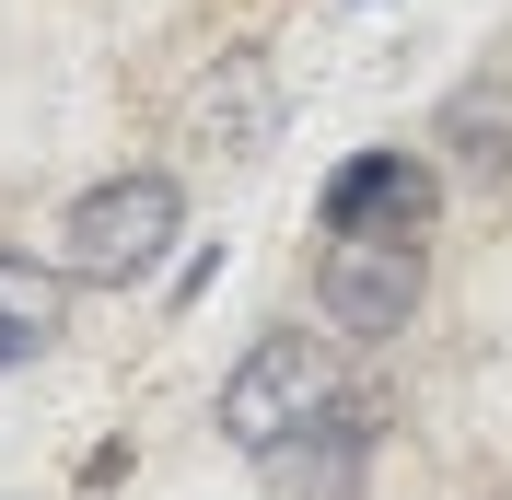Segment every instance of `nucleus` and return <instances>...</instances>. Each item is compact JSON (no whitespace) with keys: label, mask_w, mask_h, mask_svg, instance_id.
<instances>
[{"label":"nucleus","mask_w":512,"mask_h":500,"mask_svg":"<svg viewBox=\"0 0 512 500\" xmlns=\"http://www.w3.org/2000/svg\"><path fill=\"white\" fill-rule=\"evenodd\" d=\"M443 210V175L419 152H350L315 198V233H431Z\"/></svg>","instance_id":"obj_5"},{"label":"nucleus","mask_w":512,"mask_h":500,"mask_svg":"<svg viewBox=\"0 0 512 500\" xmlns=\"http://www.w3.org/2000/svg\"><path fill=\"white\" fill-rule=\"evenodd\" d=\"M175 233H187V187L163 163H128V175H105V187H82L59 210V268L82 291H128L175 256Z\"/></svg>","instance_id":"obj_1"},{"label":"nucleus","mask_w":512,"mask_h":500,"mask_svg":"<svg viewBox=\"0 0 512 500\" xmlns=\"http://www.w3.org/2000/svg\"><path fill=\"white\" fill-rule=\"evenodd\" d=\"M419 291H431L419 233H326V256H315V314L338 338H396L419 314Z\"/></svg>","instance_id":"obj_3"},{"label":"nucleus","mask_w":512,"mask_h":500,"mask_svg":"<svg viewBox=\"0 0 512 500\" xmlns=\"http://www.w3.org/2000/svg\"><path fill=\"white\" fill-rule=\"evenodd\" d=\"M431 140H443V163L454 175H478V187H501L512 175V82H454V105H443V128H431Z\"/></svg>","instance_id":"obj_7"},{"label":"nucleus","mask_w":512,"mask_h":500,"mask_svg":"<svg viewBox=\"0 0 512 500\" xmlns=\"http://www.w3.org/2000/svg\"><path fill=\"white\" fill-rule=\"evenodd\" d=\"M187 128L210 140V152H268V128H280V82H268V59H256V47H222V70L198 82Z\"/></svg>","instance_id":"obj_6"},{"label":"nucleus","mask_w":512,"mask_h":500,"mask_svg":"<svg viewBox=\"0 0 512 500\" xmlns=\"http://www.w3.org/2000/svg\"><path fill=\"white\" fill-rule=\"evenodd\" d=\"M59 314H70V268H35V256L0 245V373L59 338Z\"/></svg>","instance_id":"obj_8"},{"label":"nucleus","mask_w":512,"mask_h":500,"mask_svg":"<svg viewBox=\"0 0 512 500\" xmlns=\"http://www.w3.org/2000/svg\"><path fill=\"white\" fill-rule=\"evenodd\" d=\"M338 396H350L338 349H326L315 326H280V338H256L222 373V442L233 454H280V442L303 431V419H326Z\"/></svg>","instance_id":"obj_2"},{"label":"nucleus","mask_w":512,"mask_h":500,"mask_svg":"<svg viewBox=\"0 0 512 500\" xmlns=\"http://www.w3.org/2000/svg\"><path fill=\"white\" fill-rule=\"evenodd\" d=\"M373 442H384V396H338L326 419H303V431L280 442V454H256V477L280 500H350L361 489V466H373Z\"/></svg>","instance_id":"obj_4"}]
</instances>
